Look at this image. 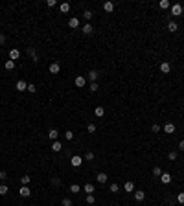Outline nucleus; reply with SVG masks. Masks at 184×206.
Returning a JSON list of instances; mask_svg holds the SVG:
<instances>
[{
	"label": "nucleus",
	"mask_w": 184,
	"mask_h": 206,
	"mask_svg": "<svg viewBox=\"0 0 184 206\" xmlns=\"http://www.w3.org/2000/svg\"><path fill=\"white\" fill-rule=\"evenodd\" d=\"M59 11H61V13H68V11H70V4H68V2L59 4Z\"/></svg>",
	"instance_id": "obj_21"
},
{
	"label": "nucleus",
	"mask_w": 184,
	"mask_h": 206,
	"mask_svg": "<svg viewBox=\"0 0 184 206\" xmlns=\"http://www.w3.org/2000/svg\"><path fill=\"white\" fill-rule=\"evenodd\" d=\"M81 32L85 33V35H90L92 32H94V30H92V24H90V22H87V24H85V26L81 28Z\"/></svg>",
	"instance_id": "obj_19"
},
{
	"label": "nucleus",
	"mask_w": 184,
	"mask_h": 206,
	"mask_svg": "<svg viewBox=\"0 0 184 206\" xmlns=\"http://www.w3.org/2000/svg\"><path fill=\"white\" fill-rule=\"evenodd\" d=\"M144 199H146V191H140V190L134 191V201H136V203H142Z\"/></svg>",
	"instance_id": "obj_9"
},
{
	"label": "nucleus",
	"mask_w": 184,
	"mask_h": 206,
	"mask_svg": "<svg viewBox=\"0 0 184 206\" xmlns=\"http://www.w3.org/2000/svg\"><path fill=\"white\" fill-rule=\"evenodd\" d=\"M35 90H37V89H35V85H33V83H32V85H28V92H32V94H33Z\"/></svg>",
	"instance_id": "obj_42"
},
{
	"label": "nucleus",
	"mask_w": 184,
	"mask_h": 206,
	"mask_svg": "<svg viewBox=\"0 0 184 206\" xmlns=\"http://www.w3.org/2000/svg\"><path fill=\"white\" fill-rule=\"evenodd\" d=\"M179 149H181V151H184V140H181V142H179Z\"/></svg>",
	"instance_id": "obj_45"
},
{
	"label": "nucleus",
	"mask_w": 184,
	"mask_h": 206,
	"mask_svg": "<svg viewBox=\"0 0 184 206\" xmlns=\"http://www.w3.org/2000/svg\"><path fill=\"white\" fill-rule=\"evenodd\" d=\"M109 191H111V193H118V191H120V186H118L116 182L111 184V186H109Z\"/></svg>",
	"instance_id": "obj_27"
},
{
	"label": "nucleus",
	"mask_w": 184,
	"mask_h": 206,
	"mask_svg": "<svg viewBox=\"0 0 184 206\" xmlns=\"http://www.w3.org/2000/svg\"><path fill=\"white\" fill-rule=\"evenodd\" d=\"M94 195H87V203H89V204H94Z\"/></svg>",
	"instance_id": "obj_40"
},
{
	"label": "nucleus",
	"mask_w": 184,
	"mask_h": 206,
	"mask_svg": "<svg viewBox=\"0 0 184 206\" xmlns=\"http://www.w3.org/2000/svg\"><path fill=\"white\" fill-rule=\"evenodd\" d=\"M158 7H160V9H169V7H171V2H169V0H160Z\"/></svg>",
	"instance_id": "obj_18"
},
{
	"label": "nucleus",
	"mask_w": 184,
	"mask_h": 206,
	"mask_svg": "<svg viewBox=\"0 0 184 206\" xmlns=\"http://www.w3.org/2000/svg\"><path fill=\"white\" fill-rule=\"evenodd\" d=\"M61 204H63V206H72V201H70L68 197H63V201H61Z\"/></svg>",
	"instance_id": "obj_30"
},
{
	"label": "nucleus",
	"mask_w": 184,
	"mask_h": 206,
	"mask_svg": "<svg viewBox=\"0 0 184 206\" xmlns=\"http://www.w3.org/2000/svg\"><path fill=\"white\" fill-rule=\"evenodd\" d=\"M4 68H6V70H13V68H15V61L7 59L6 63H4Z\"/></svg>",
	"instance_id": "obj_23"
},
{
	"label": "nucleus",
	"mask_w": 184,
	"mask_h": 206,
	"mask_svg": "<svg viewBox=\"0 0 184 206\" xmlns=\"http://www.w3.org/2000/svg\"><path fill=\"white\" fill-rule=\"evenodd\" d=\"M94 114L98 116V118H101V116L105 114V109H103V107H96V109H94Z\"/></svg>",
	"instance_id": "obj_26"
},
{
	"label": "nucleus",
	"mask_w": 184,
	"mask_h": 206,
	"mask_svg": "<svg viewBox=\"0 0 184 206\" xmlns=\"http://www.w3.org/2000/svg\"><path fill=\"white\" fill-rule=\"evenodd\" d=\"M20 182H22V186H28V184L32 182V177H30V175H24V177L20 178Z\"/></svg>",
	"instance_id": "obj_28"
},
{
	"label": "nucleus",
	"mask_w": 184,
	"mask_h": 206,
	"mask_svg": "<svg viewBox=\"0 0 184 206\" xmlns=\"http://www.w3.org/2000/svg\"><path fill=\"white\" fill-rule=\"evenodd\" d=\"M19 57H20L19 48H13V50H9V59H11V61H17Z\"/></svg>",
	"instance_id": "obj_10"
},
{
	"label": "nucleus",
	"mask_w": 184,
	"mask_h": 206,
	"mask_svg": "<svg viewBox=\"0 0 184 206\" xmlns=\"http://www.w3.org/2000/svg\"><path fill=\"white\" fill-rule=\"evenodd\" d=\"M151 131H153V133H158V131H160V125H158V123H153V125H151Z\"/></svg>",
	"instance_id": "obj_36"
},
{
	"label": "nucleus",
	"mask_w": 184,
	"mask_h": 206,
	"mask_svg": "<svg viewBox=\"0 0 184 206\" xmlns=\"http://www.w3.org/2000/svg\"><path fill=\"white\" fill-rule=\"evenodd\" d=\"M7 191H9V190H7V186H6V184H0V195H6Z\"/></svg>",
	"instance_id": "obj_31"
},
{
	"label": "nucleus",
	"mask_w": 184,
	"mask_h": 206,
	"mask_svg": "<svg viewBox=\"0 0 184 206\" xmlns=\"http://www.w3.org/2000/svg\"><path fill=\"white\" fill-rule=\"evenodd\" d=\"M52 184H54V186H59L61 181H59V178H54V181H52Z\"/></svg>",
	"instance_id": "obj_44"
},
{
	"label": "nucleus",
	"mask_w": 184,
	"mask_h": 206,
	"mask_svg": "<svg viewBox=\"0 0 184 206\" xmlns=\"http://www.w3.org/2000/svg\"><path fill=\"white\" fill-rule=\"evenodd\" d=\"M61 149H63V144H61L59 140H55V142L52 144V151H54V153H59Z\"/></svg>",
	"instance_id": "obj_15"
},
{
	"label": "nucleus",
	"mask_w": 184,
	"mask_h": 206,
	"mask_svg": "<svg viewBox=\"0 0 184 206\" xmlns=\"http://www.w3.org/2000/svg\"><path fill=\"white\" fill-rule=\"evenodd\" d=\"M4 177H6V175H4L2 171H0V181H2V178H4Z\"/></svg>",
	"instance_id": "obj_46"
},
{
	"label": "nucleus",
	"mask_w": 184,
	"mask_h": 206,
	"mask_svg": "<svg viewBox=\"0 0 184 206\" xmlns=\"http://www.w3.org/2000/svg\"><path fill=\"white\" fill-rule=\"evenodd\" d=\"M153 175H155V177H160V175H162V169L158 168V166H156V168H153Z\"/></svg>",
	"instance_id": "obj_34"
},
{
	"label": "nucleus",
	"mask_w": 184,
	"mask_h": 206,
	"mask_svg": "<svg viewBox=\"0 0 184 206\" xmlns=\"http://www.w3.org/2000/svg\"><path fill=\"white\" fill-rule=\"evenodd\" d=\"M19 193L22 195V197H30L32 195V190H30L28 186H20V190H19Z\"/></svg>",
	"instance_id": "obj_13"
},
{
	"label": "nucleus",
	"mask_w": 184,
	"mask_h": 206,
	"mask_svg": "<svg viewBox=\"0 0 184 206\" xmlns=\"http://www.w3.org/2000/svg\"><path fill=\"white\" fill-rule=\"evenodd\" d=\"M70 164H72V168H79V166L83 164V158L79 155H74L72 158H70Z\"/></svg>",
	"instance_id": "obj_2"
},
{
	"label": "nucleus",
	"mask_w": 184,
	"mask_h": 206,
	"mask_svg": "<svg viewBox=\"0 0 184 206\" xmlns=\"http://www.w3.org/2000/svg\"><path fill=\"white\" fill-rule=\"evenodd\" d=\"M177 30H179V24H177V22H169V24H168V32L175 33V32H177Z\"/></svg>",
	"instance_id": "obj_25"
},
{
	"label": "nucleus",
	"mask_w": 184,
	"mask_h": 206,
	"mask_svg": "<svg viewBox=\"0 0 184 206\" xmlns=\"http://www.w3.org/2000/svg\"><path fill=\"white\" fill-rule=\"evenodd\" d=\"M160 182H162V184H169V182H171V175L162 171V175H160Z\"/></svg>",
	"instance_id": "obj_12"
},
{
	"label": "nucleus",
	"mask_w": 184,
	"mask_h": 206,
	"mask_svg": "<svg viewBox=\"0 0 184 206\" xmlns=\"http://www.w3.org/2000/svg\"><path fill=\"white\" fill-rule=\"evenodd\" d=\"M124 191H127V193H131V191H134V184L131 182V181H127L124 184Z\"/></svg>",
	"instance_id": "obj_17"
},
{
	"label": "nucleus",
	"mask_w": 184,
	"mask_h": 206,
	"mask_svg": "<svg viewBox=\"0 0 184 206\" xmlns=\"http://www.w3.org/2000/svg\"><path fill=\"white\" fill-rule=\"evenodd\" d=\"M74 85H76L77 89H81V87H85V85H87V79H85L83 76H77L76 79H74Z\"/></svg>",
	"instance_id": "obj_4"
},
{
	"label": "nucleus",
	"mask_w": 184,
	"mask_h": 206,
	"mask_svg": "<svg viewBox=\"0 0 184 206\" xmlns=\"http://www.w3.org/2000/svg\"><path fill=\"white\" fill-rule=\"evenodd\" d=\"M85 160H94V153H92V151H89V153L85 155Z\"/></svg>",
	"instance_id": "obj_37"
},
{
	"label": "nucleus",
	"mask_w": 184,
	"mask_h": 206,
	"mask_svg": "<svg viewBox=\"0 0 184 206\" xmlns=\"http://www.w3.org/2000/svg\"><path fill=\"white\" fill-rule=\"evenodd\" d=\"M89 79H90V83H96V79H98V72L96 70H90L89 72Z\"/></svg>",
	"instance_id": "obj_24"
},
{
	"label": "nucleus",
	"mask_w": 184,
	"mask_h": 206,
	"mask_svg": "<svg viewBox=\"0 0 184 206\" xmlns=\"http://www.w3.org/2000/svg\"><path fill=\"white\" fill-rule=\"evenodd\" d=\"M120 206H122V204H120Z\"/></svg>",
	"instance_id": "obj_47"
},
{
	"label": "nucleus",
	"mask_w": 184,
	"mask_h": 206,
	"mask_svg": "<svg viewBox=\"0 0 184 206\" xmlns=\"http://www.w3.org/2000/svg\"><path fill=\"white\" fill-rule=\"evenodd\" d=\"M48 72L50 74H59L61 72V64L59 63H52L50 66H48Z\"/></svg>",
	"instance_id": "obj_5"
},
{
	"label": "nucleus",
	"mask_w": 184,
	"mask_h": 206,
	"mask_svg": "<svg viewBox=\"0 0 184 206\" xmlns=\"http://www.w3.org/2000/svg\"><path fill=\"white\" fill-rule=\"evenodd\" d=\"M17 90H19V92H24V90H28V83H26V81H22V79H19V81H17Z\"/></svg>",
	"instance_id": "obj_6"
},
{
	"label": "nucleus",
	"mask_w": 184,
	"mask_h": 206,
	"mask_svg": "<svg viewBox=\"0 0 184 206\" xmlns=\"http://www.w3.org/2000/svg\"><path fill=\"white\" fill-rule=\"evenodd\" d=\"M87 131H89V133H96V125L94 123H89V125H87Z\"/></svg>",
	"instance_id": "obj_35"
},
{
	"label": "nucleus",
	"mask_w": 184,
	"mask_h": 206,
	"mask_svg": "<svg viewBox=\"0 0 184 206\" xmlns=\"http://www.w3.org/2000/svg\"><path fill=\"white\" fill-rule=\"evenodd\" d=\"M48 7H54V6H57V2H55V0H48Z\"/></svg>",
	"instance_id": "obj_41"
},
{
	"label": "nucleus",
	"mask_w": 184,
	"mask_h": 206,
	"mask_svg": "<svg viewBox=\"0 0 184 206\" xmlns=\"http://www.w3.org/2000/svg\"><path fill=\"white\" fill-rule=\"evenodd\" d=\"M182 131H184V129H182Z\"/></svg>",
	"instance_id": "obj_48"
},
{
	"label": "nucleus",
	"mask_w": 184,
	"mask_h": 206,
	"mask_svg": "<svg viewBox=\"0 0 184 206\" xmlns=\"http://www.w3.org/2000/svg\"><path fill=\"white\" fill-rule=\"evenodd\" d=\"M103 9L107 11V13H112V11H114V2H111V0L103 2Z\"/></svg>",
	"instance_id": "obj_7"
},
{
	"label": "nucleus",
	"mask_w": 184,
	"mask_h": 206,
	"mask_svg": "<svg viewBox=\"0 0 184 206\" xmlns=\"http://www.w3.org/2000/svg\"><path fill=\"white\" fill-rule=\"evenodd\" d=\"M182 11H184V7L181 6V4H173V6H171V15L173 17H181Z\"/></svg>",
	"instance_id": "obj_1"
},
{
	"label": "nucleus",
	"mask_w": 184,
	"mask_h": 206,
	"mask_svg": "<svg viewBox=\"0 0 184 206\" xmlns=\"http://www.w3.org/2000/svg\"><path fill=\"white\" fill-rule=\"evenodd\" d=\"M160 72H162V74H169V72H171V64L164 61V63L160 64Z\"/></svg>",
	"instance_id": "obj_11"
},
{
	"label": "nucleus",
	"mask_w": 184,
	"mask_h": 206,
	"mask_svg": "<svg viewBox=\"0 0 184 206\" xmlns=\"http://www.w3.org/2000/svg\"><path fill=\"white\" fill-rule=\"evenodd\" d=\"M83 17H85V20H92V11L87 9L85 13H83Z\"/></svg>",
	"instance_id": "obj_32"
},
{
	"label": "nucleus",
	"mask_w": 184,
	"mask_h": 206,
	"mask_svg": "<svg viewBox=\"0 0 184 206\" xmlns=\"http://www.w3.org/2000/svg\"><path fill=\"white\" fill-rule=\"evenodd\" d=\"M68 26H70L72 30H77V28L81 26V22H79V19H77V17H72V19L68 20Z\"/></svg>",
	"instance_id": "obj_3"
},
{
	"label": "nucleus",
	"mask_w": 184,
	"mask_h": 206,
	"mask_svg": "<svg viewBox=\"0 0 184 206\" xmlns=\"http://www.w3.org/2000/svg\"><path fill=\"white\" fill-rule=\"evenodd\" d=\"M83 190L87 191V195H94V191H96V188H94V184H90V182H87L85 186H83Z\"/></svg>",
	"instance_id": "obj_8"
},
{
	"label": "nucleus",
	"mask_w": 184,
	"mask_h": 206,
	"mask_svg": "<svg viewBox=\"0 0 184 206\" xmlns=\"http://www.w3.org/2000/svg\"><path fill=\"white\" fill-rule=\"evenodd\" d=\"M99 87H98V83H90V92H96Z\"/></svg>",
	"instance_id": "obj_39"
},
{
	"label": "nucleus",
	"mask_w": 184,
	"mask_h": 206,
	"mask_svg": "<svg viewBox=\"0 0 184 206\" xmlns=\"http://www.w3.org/2000/svg\"><path fill=\"white\" fill-rule=\"evenodd\" d=\"M177 203L179 204H184V191H179V193H177Z\"/></svg>",
	"instance_id": "obj_29"
},
{
	"label": "nucleus",
	"mask_w": 184,
	"mask_h": 206,
	"mask_svg": "<svg viewBox=\"0 0 184 206\" xmlns=\"http://www.w3.org/2000/svg\"><path fill=\"white\" fill-rule=\"evenodd\" d=\"M168 158L169 160H177V151H169L168 153Z\"/></svg>",
	"instance_id": "obj_33"
},
{
	"label": "nucleus",
	"mask_w": 184,
	"mask_h": 206,
	"mask_svg": "<svg viewBox=\"0 0 184 206\" xmlns=\"http://www.w3.org/2000/svg\"><path fill=\"white\" fill-rule=\"evenodd\" d=\"M70 191H72L74 195H77L81 191V186H79V184H70Z\"/></svg>",
	"instance_id": "obj_22"
},
{
	"label": "nucleus",
	"mask_w": 184,
	"mask_h": 206,
	"mask_svg": "<svg viewBox=\"0 0 184 206\" xmlns=\"http://www.w3.org/2000/svg\"><path fill=\"white\" fill-rule=\"evenodd\" d=\"M162 129H164V133H166V134H171V133H175V125H173V123H166L164 127H162Z\"/></svg>",
	"instance_id": "obj_16"
},
{
	"label": "nucleus",
	"mask_w": 184,
	"mask_h": 206,
	"mask_svg": "<svg viewBox=\"0 0 184 206\" xmlns=\"http://www.w3.org/2000/svg\"><path fill=\"white\" fill-rule=\"evenodd\" d=\"M4 42H6V35L0 33V44H4Z\"/></svg>",
	"instance_id": "obj_43"
},
{
	"label": "nucleus",
	"mask_w": 184,
	"mask_h": 206,
	"mask_svg": "<svg viewBox=\"0 0 184 206\" xmlns=\"http://www.w3.org/2000/svg\"><path fill=\"white\" fill-rule=\"evenodd\" d=\"M57 136H59V131L57 129H50V131H48V138H50V140H54V142H55Z\"/></svg>",
	"instance_id": "obj_14"
},
{
	"label": "nucleus",
	"mask_w": 184,
	"mask_h": 206,
	"mask_svg": "<svg viewBox=\"0 0 184 206\" xmlns=\"http://www.w3.org/2000/svg\"><path fill=\"white\" fill-rule=\"evenodd\" d=\"M64 138H66V140H72V138H74V133H72V131H66V133H64Z\"/></svg>",
	"instance_id": "obj_38"
},
{
	"label": "nucleus",
	"mask_w": 184,
	"mask_h": 206,
	"mask_svg": "<svg viewBox=\"0 0 184 206\" xmlns=\"http://www.w3.org/2000/svg\"><path fill=\"white\" fill-rule=\"evenodd\" d=\"M96 181H98L99 184H105L107 182V173H98L96 175Z\"/></svg>",
	"instance_id": "obj_20"
}]
</instances>
